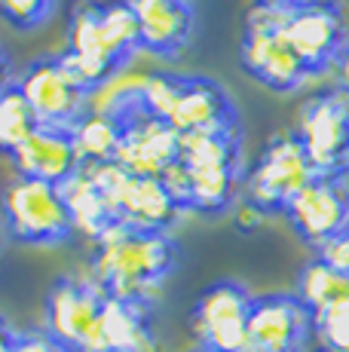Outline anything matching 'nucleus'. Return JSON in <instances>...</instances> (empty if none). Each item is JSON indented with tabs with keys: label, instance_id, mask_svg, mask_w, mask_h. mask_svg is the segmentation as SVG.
Masks as SVG:
<instances>
[{
	"label": "nucleus",
	"instance_id": "f257e3e1",
	"mask_svg": "<svg viewBox=\"0 0 349 352\" xmlns=\"http://www.w3.org/2000/svg\"><path fill=\"white\" fill-rule=\"evenodd\" d=\"M141 52L129 0H77L71 6L62 58L95 96Z\"/></svg>",
	"mask_w": 349,
	"mask_h": 352
},
{
	"label": "nucleus",
	"instance_id": "f03ea898",
	"mask_svg": "<svg viewBox=\"0 0 349 352\" xmlns=\"http://www.w3.org/2000/svg\"><path fill=\"white\" fill-rule=\"evenodd\" d=\"M181 263V245L172 233L135 227H111L92 242L89 279L107 297L120 300H153Z\"/></svg>",
	"mask_w": 349,
	"mask_h": 352
},
{
	"label": "nucleus",
	"instance_id": "7ed1b4c3",
	"mask_svg": "<svg viewBox=\"0 0 349 352\" xmlns=\"http://www.w3.org/2000/svg\"><path fill=\"white\" fill-rule=\"evenodd\" d=\"M163 181L184 214H227L243 181V132L181 135L178 160L166 168Z\"/></svg>",
	"mask_w": 349,
	"mask_h": 352
},
{
	"label": "nucleus",
	"instance_id": "20e7f679",
	"mask_svg": "<svg viewBox=\"0 0 349 352\" xmlns=\"http://www.w3.org/2000/svg\"><path fill=\"white\" fill-rule=\"evenodd\" d=\"M138 104L144 113L169 123L178 135L243 132L230 92L209 77L157 71L138 83Z\"/></svg>",
	"mask_w": 349,
	"mask_h": 352
},
{
	"label": "nucleus",
	"instance_id": "39448f33",
	"mask_svg": "<svg viewBox=\"0 0 349 352\" xmlns=\"http://www.w3.org/2000/svg\"><path fill=\"white\" fill-rule=\"evenodd\" d=\"M0 214L3 230L22 245H65L77 233L62 187L22 175H16L0 193Z\"/></svg>",
	"mask_w": 349,
	"mask_h": 352
},
{
	"label": "nucleus",
	"instance_id": "423d86ee",
	"mask_svg": "<svg viewBox=\"0 0 349 352\" xmlns=\"http://www.w3.org/2000/svg\"><path fill=\"white\" fill-rule=\"evenodd\" d=\"M315 178V168L306 151L300 147L297 135L276 132L258 153L251 172L245 175V206L254 214L276 218L285 214L294 196Z\"/></svg>",
	"mask_w": 349,
	"mask_h": 352
},
{
	"label": "nucleus",
	"instance_id": "0eeeda50",
	"mask_svg": "<svg viewBox=\"0 0 349 352\" xmlns=\"http://www.w3.org/2000/svg\"><path fill=\"white\" fill-rule=\"evenodd\" d=\"M102 111L113 113L120 120V126H123L117 166L132 175H157V178H163L166 168L178 160L181 135L169 123L141 111L138 86L120 89L117 96L104 101Z\"/></svg>",
	"mask_w": 349,
	"mask_h": 352
},
{
	"label": "nucleus",
	"instance_id": "6e6552de",
	"mask_svg": "<svg viewBox=\"0 0 349 352\" xmlns=\"http://www.w3.org/2000/svg\"><path fill=\"white\" fill-rule=\"evenodd\" d=\"M16 89L28 101L40 126L74 129L92 111V92L68 67L62 52L40 56L19 71Z\"/></svg>",
	"mask_w": 349,
	"mask_h": 352
},
{
	"label": "nucleus",
	"instance_id": "1a4fd4ad",
	"mask_svg": "<svg viewBox=\"0 0 349 352\" xmlns=\"http://www.w3.org/2000/svg\"><path fill=\"white\" fill-rule=\"evenodd\" d=\"M291 132L306 151L315 175L349 178V96L344 89L334 86L306 98Z\"/></svg>",
	"mask_w": 349,
	"mask_h": 352
},
{
	"label": "nucleus",
	"instance_id": "9d476101",
	"mask_svg": "<svg viewBox=\"0 0 349 352\" xmlns=\"http://www.w3.org/2000/svg\"><path fill=\"white\" fill-rule=\"evenodd\" d=\"M279 22L288 46L310 80L334 71L340 52L349 46L346 16L337 0H310L304 6L279 12Z\"/></svg>",
	"mask_w": 349,
	"mask_h": 352
},
{
	"label": "nucleus",
	"instance_id": "9b49d317",
	"mask_svg": "<svg viewBox=\"0 0 349 352\" xmlns=\"http://www.w3.org/2000/svg\"><path fill=\"white\" fill-rule=\"evenodd\" d=\"M92 168H95L107 199H111L117 224L169 233L184 214V208L172 196L169 184L157 175H132L126 168H120L117 162Z\"/></svg>",
	"mask_w": 349,
	"mask_h": 352
},
{
	"label": "nucleus",
	"instance_id": "f8f14e48",
	"mask_svg": "<svg viewBox=\"0 0 349 352\" xmlns=\"http://www.w3.org/2000/svg\"><path fill=\"white\" fill-rule=\"evenodd\" d=\"M239 62H243V71L254 83L267 86L270 92H279V96L300 89L310 80L304 65L294 56V50L288 46L285 34H282L279 12L258 10V6L245 19Z\"/></svg>",
	"mask_w": 349,
	"mask_h": 352
},
{
	"label": "nucleus",
	"instance_id": "ddd939ff",
	"mask_svg": "<svg viewBox=\"0 0 349 352\" xmlns=\"http://www.w3.org/2000/svg\"><path fill=\"white\" fill-rule=\"evenodd\" d=\"M254 294L236 279L212 282L196 297L190 313V328L196 334L199 349L209 352H236L248 340Z\"/></svg>",
	"mask_w": 349,
	"mask_h": 352
},
{
	"label": "nucleus",
	"instance_id": "4468645a",
	"mask_svg": "<svg viewBox=\"0 0 349 352\" xmlns=\"http://www.w3.org/2000/svg\"><path fill=\"white\" fill-rule=\"evenodd\" d=\"M107 294L89 276H56L43 303V328L71 352H89Z\"/></svg>",
	"mask_w": 349,
	"mask_h": 352
},
{
	"label": "nucleus",
	"instance_id": "2eb2a0df",
	"mask_svg": "<svg viewBox=\"0 0 349 352\" xmlns=\"http://www.w3.org/2000/svg\"><path fill=\"white\" fill-rule=\"evenodd\" d=\"M304 245L322 252L349 230V181L315 175L285 212Z\"/></svg>",
	"mask_w": 349,
	"mask_h": 352
},
{
	"label": "nucleus",
	"instance_id": "dca6fc26",
	"mask_svg": "<svg viewBox=\"0 0 349 352\" xmlns=\"http://www.w3.org/2000/svg\"><path fill=\"white\" fill-rule=\"evenodd\" d=\"M313 334V316L294 291L254 297L245 340L251 352H304Z\"/></svg>",
	"mask_w": 349,
	"mask_h": 352
},
{
	"label": "nucleus",
	"instance_id": "f3484780",
	"mask_svg": "<svg viewBox=\"0 0 349 352\" xmlns=\"http://www.w3.org/2000/svg\"><path fill=\"white\" fill-rule=\"evenodd\" d=\"M138 22L141 52L157 58H178L196 31L193 0H129Z\"/></svg>",
	"mask_w": 349,
	"mask_h": 352
},
{
	"label": "nucleus",
	"instance_id": "a211bd4d",
	"mask_svg": "<svg viewBox=\"0 0 349 352\" xmlns=\"http://www.w3.org/2000/svg\"><path fill=\"white\" fill-rule=\"evenodd\" d=\"M10 160L16 175L46 181V184L56 187H65L83 168V160L77 153V141H74V129H56V126H37L34 135Z\"/></svg>",
	"mask_w": 349,
	"mask_h": 352
},
{
	"label": "nucleus",
	"instance_id": "6ab92c4d",
	"mask_svg": "<svg viewBox=\"0 0 349 352\" xmlns=\"http://www.w3.org/2000/svg\"><path fill=\"white\" fill-rule=\"evenodd\" d=\"M89 352H157V313L153 300L107 297L95 324Z\"/></svg>",
	"mask_w": 349,
	"mask_h": 352
},
{
	"label": "nucleus",
	"instance_id": "aec40b11",
	"mask_svg": "<svg viewBox=\"0 0 349 352\" xmlns=\"http://www.w3.org/2000/svg\"><path fill=\"white\" fill-rule=\"evenodd\" d=\"M65 199H68L71 218H74V230L83 236H89L92 242L102 239L111 227H117V218H113V206L107 199L102 181H98L95 168L83 166L77 175L62 187Z\"/></svg>",
	"mask_w": 349,
	"mask_h": 352
},
{
	"label": "nucleus",
	"instance_id": "412c9836",
	"mask_svg": "<svg viewBox=\"0 0 349 352\" xmlns=\"http://www.w3.org/2000/svg\"><path fill=\"white\" fill-rule=\"evenodd\" d=\"M294 294L310 309V316L315 322V319H322V316H328L331 309L349 303V276L344 270L331 267L328 261H322V257H315V261L304 263Z\"/></svg>",
	"mask_w": 349,
	"mask_h": 352
},
{
	"label": "nucleus",
	"instance_id": "4be33fe9",
	"mask_svg": "<svg viewBox=\"0 0 349 352\" xmlns=\"http://www.w3.org/2000/svg\"><path fill=\"white\" fill-rule=\"evenodd\" d=\"M120 138H123V126L113 113L92 107L77 126H74V141H77V153L83 166H107L117 162Z\"/></svg>",
	"mask_w": 349,
	"mask_h": 352
},
{
	"label": "nucleus",
	"instance_id": "5701e85b",
	"mask_svg": "<svg viewBox=\"0 0 349 352\" xmlns=\"http://www.w3.org/2000/svg\"><path fill=\"white\" fill-rule=\"evenodd\" d=\"M37 126H40L37 117L31 113L28 101L22 98V92L16 86L0 96V153L12 157L34 135Z\"/></svg>",
	"mask_w": 349,
	"mask_h": 352
},
{
	"label": "nucleus",
	"instance_id": "b1692460",
	"mask_svg": "<svg viewBox=\"0 0 349 352\" xmlns=\"http://www.w3.org/2000/svg\"><path fill=\"white\" fill-rule=\"evenodd\" d=\"M58 0H0V19L16 31L43 28L52 19Z\"/></svg>",
	"mask_w": 349,
	"mask_h": 352
},
{
	"label": "nucleus",
	"instance_id": "393cba45",
	"mask_svg": "<svg viewBox=\"0 0 349 352\" xmlns=\"http://www.w3.org/2000/svg\"><path fill=\"white\" fill-rule=\"evenodd\" d=\"M313 328H315V337L322 340V346L349 352V303L331 309V313L322 316V319H315Z\"/></svg>",
	"mask_w": 349,
	"mask_h": 352
},
{
	"label": "nucleus",
	"instance_id": "a878e982",
	"mask_svg": "<svg viewBox=\"0 0 349 352\" xmlns=\"http://www.w3.org/2000/svg\"><path fill=\"white\" fill-rule=\"evenodd\" d=\"M12 352H71V349L62 346L46 328H31V331H19Z\"/></svg>",
	"mask_w": 349,
	"mask_h": 352
},
{
	"label": "nucleus",
	"instance_id": "bb28decb",
	"mask_svg": "<svg viewBox=\"0 0 349 352\" xmlns=\"http://www.w3.org/2000/svg\"><path fill=\"white\" fill-rule=\"evenodd\" d=\"M322 261H328L331 267H337V270H344V273L349 276V230L344 236H337V239L331 242V245H325L319 252Z\"/></svg>",
	"mask_w": 349,
	"mask_h": 352
},
{
	"label": "nucleus",
	"instance_id": "cd10ccee",
	"mask_svg": "<svg viewBox=\"0 0 349 352\" xmlns=\"http://www.w3.org/2000/svg\"><path fill=\"white\" fill-rule=\"evenodd\" d=\"M16 77H19V71L12 67L10 56L0 50V96H3L6 89H12V86H16Z\"/></svg>",
	"mask_w": 349,
	"mask_h": 352
},
{
	"label": "nucleus",
	"instance_id": "c85d7f7f",
	"mask_svg": "<svg viewBox=\"0 0 349 352\" xmlns=\"http://www.w3.org/2000/svg\"><path fill=\"white\" fill-rule=\"evenodd\" d=\"M334 83H337V89H344L349 96V46L340 52L337 65H334Z\"/></svg>",
	"mask_w": 349,
	"mask_h": 352
},
{
	"label": "nucleus",
	"instance_id": "c756f323",
	"mask_svg": "<svg viewBox=\"0 0 349 352\" xmlns=\"http://www.w3.org/2000/svg\"><path fill=\"white\" fill-rule=\"evenodd\" d=\"M304 3H310V0H254L258 10H270V12H288V10L304 6Z\"/></svg>",
	"mask_w": 349,
	"mask_h": 352
},
{
	"label": "nucleus",
	"instance_id": "7c9ffc66",
	"mask_svg": "<svg viewBox=\"0 0 349 352\" xmlns=\"http://www.w3.org/2000/svg\"><path fill=\"white\" fill-rule=\"evenodd\" d=\"M16 337H19V331L6 322V316H0V352H12V349H16Z\"/></svg>",
	"mask_w": 349,
	"mask_h": 352
},
{
	"label": "nucleus",
	"instance_id": "2f4dec72",
	"mask_svg": "<svg viewBox=\"0 0 349 352\" xmlns=\"http://www.w3.org/2000/svg\"><path fill=\"white\" fill-rule=\"evenodd\" d=\"M315 352H344V349H331V346H319Z\"/></svg>",
	"mask_w": 349,
	"mask_h": 352
},
{
	"label": "nucleus",
	"instance_id": "473e14b6",
	"mask_svg": "<svg viewBox=\"0 0 349 352\" xmlns=\"http://www.w3.org/2000/svg\"><path fill=\"white\" fill-rule=\"evenodd\" d=\"M0 245H3V227H0Z\"/></svg>",
	"mask_w": 349,
	"mask_h": 352
},
{
	"label": "nucleus",
	"instance_id": "72a5a7b5",
	"mask_svg": "<svg viewBox=\"0 0 349 352\" xmlns=\"http://www.w3.org/2000/svg\"><path fill=\"white\" fill-rule=\"evenodd\" d=\"M236 352H251V349H248V346H243V349H236Z\"/></svg>",
	"mask_w": 349,
	"mask_h": 352
},
{
	"label": "nucleus",
	"instance_id": "f704fd0d",
	"mask_svg": "<svg viewBox=\"0 0 349 352\" xmlns=\"http://www.w3.org/2000/svg\"><path fill=\"white\" fill-rule=\"evenodd\" d=\"M193 352H209V349H199V346H196V349H193Z\"/></svg>",
	"mask_w": 349,
	"mask_h": 352
}]
</instances>
